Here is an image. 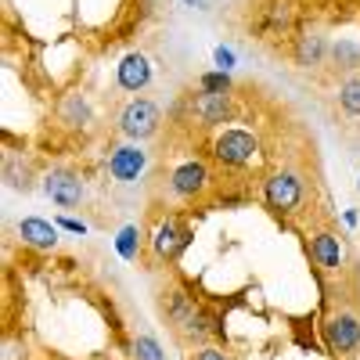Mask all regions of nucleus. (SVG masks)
Returning a JSON list of instances; mask_svg holds the SVG:
<instances>
[{"label": "nucleus", "mask_w": 360, "mask_h": 360, "mask_svg": "<svg viewBox=\"0 0 360 360\" xmlns=\"http://www.w3.org/2000/svg\"><path fill=\"white\" fill-rule=\"evenodd\" d=\"M159 123H162L159 108H155L152 101H144V98L130 101L123 112H119V130H123L130 141H144V137H152V134L159 130Z\"/></svg>", "instance_id": "obj_1"}, {"label": "nucleus", "mask_w": 360, "mask_h": 360, "mask_svg": "<svg viewBox=\"0 0 360 360\" xmlns=\"http://www.w3.org/2000/svg\"><path fill=\"white\" fill-rule=\"evenodd\" d=\"M263 198L266 205L274 209V213H295L299 202H303V180H299L295 173H274L263 184Z\"/></svg>", "instance_id": "obj_2"}, {"label": "nucleus", "mask_w": 360, "mask_h": 360, "mask_svg": "<svg viewBox=\"0 0 360 360\" xmlns=\"http://www.w3.org/2000/svg\"><path fill=\"white\" fill-rule=\"evenodd\" d=\"M259 152V141L245 130H224L213 144V155L224 162V166H249Z\"/></svg>", "instance_id": "obj_3"}, {"label": "nucleus", "mask_w": 360, "mask_h": 360, "mask_svg": "<svg viewBox=\"0 0 360 360\" xmlns=\"http://www.w3.org/2000/svg\"><path fill=\"white\" fill-rule=\"evenodd\" d=\"M188 108H191V115L198 119L202 127H220V123H231V119H234V101H231V94H213V90L191 94V98H188Z\"/></svg>", "instance_id": "obj_4"}, {"label": "nucleus", "mask_w": 360, "mask_h": 360, "mask_svg": "<svg viewBox=\"0 0 360 360\" xmlns=\"http://www.w3.org/2000/svg\"><path fill=\"white\" fill-rule=\"evenodd\" d=\"M166 314H169V321L180 328V332L191 335V339H202V335L209 332L205 314L191 303V299H188L184 292H169V299H166Z\"/></svg>", "instance_id": "obj_5"}, {"label": "nucleus", "mask_w": 360, "mask_h": 360, "mask_svg": "<svg viewBox=\"0 0 360 360\" xmlns=\"http://www.w3.org/2000/svg\"><path fill=\"white\" fill-rule=\"evenodd\" d=\"M324 339L332 353H353L360 346V317L356 314H335L324 324Z\"/></svg>", "instance_id": "obj_6"}, {"label": "nucleus", "mask_w": 360, "mask_h": 360, "mask_svg": "<svg viewBox=\"0 0 360 360\" xmlns=\"http://www.w3.org/2000/svg\"><path fill=\"white\" fill-rule=\"evenodd\" d=\"M44 191L54 205H62V209H76L83 202V180L65 173V169H54L44 176Z\"/></svg>", "instance_id": "obj_7"}, {"label": "nucleus", "mask_w": 360, "mask_h": 360, "mask_svg": "<svg viewBox=\"0 0 360 360\" xmlns=\"http://www.w3.org/2000/svg\"><path fill=\"white\" fill-rule=\"evenodd\" d=\"M169 188H173V195H180V198H195V195H202L205 188H209V169L202 166V162H180L173 173H169Z\"/></svg>", "instance_id": "obj_8"}, {"label": "nucleus", "mask_w": 360, "mask_h": 360, "mask_svg": "<svg viewBox=\"0 0 360 360\" xmlns=\"http://www.w3.org/2000/svg\"><path fill=\"white\" fill-rule=\"evenodd\" d=\"M144 152L137 144H123V148H115L112 152V159H108V173L115 176V180H137L141 173H144Z\"/></svg>", "instance_id": "obj_9"}, {"label": "nucleus", "mask_w": 360, "mask_h": 360, "mask_svg": "<svg viewBox=\"0 0 360 360\" xmlns=\"http://www.w3.org/2000/svg\"><path fill=\"white\" fill-rule=\"evenodd\" d=\"M148 79H152V62H148L144 54L134 51V54H127L123 62H119V86L123 90H134L137 94V90L148 86Z\"/></svg>", "instance_id": "obj_10"}, {"label": "nucleus", "mask_w": 360, "mask_h": 360, "mask_svg": "<svg viewBox=\"0 0 360 360\" xmlns=\"http://www.w3.org/2000/svg\"><path fill=\"white\" fill-rule=\"evenodd\" d=\"M188 242H191V231L180 227V224H173V220H166V224L159 227V234H155V252H159L162 259H176L180 249H184Z\"/></svg>", "instance_id": "obj_11"}, {"label": "nucleus", "mask_w": 360, "mask_h": 360, "mask_svg": "<svg viewBox=\"0 0 360 360\" xmlns=\"http://www.w3.org/2000/svg\"><path fill=\"white\" fill-rule=\"evenodd\" d=\"M18 238L25 245H33V249H54L58 245V231L47 220H37V217L18 220Z\"/></svg>", "instance_id": "obj_12"}, {"label": "nucleus", "mask_w": 360, "mask_h": 360, "mask_svg": "<svg viewBox=\"0 0 360 360\" xmlns=\"http://www.w3.org/2000/svg\"><path fill=\"white\" fill-rule=\"evenodd\" d=\"M310 256H314V263L317 266H324V270H339L342 266V242L335 234H317L314 238V245H310Z\"/></svg>", "instance_id": "obj_13"}, {"label": "nucleus", "mask_w": 360, "mask_h": 360, "mask_svg": "<svg viewBox=\"0 0 360 360\" xmlns=\"http://www.w3.org/2000/svg\"><path fill=\"white\" fill-rule=\"evenodd\" d=\"M328 40L324 37H317V33H307V37H299V44H295V62L303 65V69H314V65H324L328 62Z\"/></svg>", "instance_id": "obj_14"}, {"label": "nucleus", "mask_w": 360, "mask_h": 360, "mask_svg": "<svg viewBox=\"0 0 360 360\" xmlns=\"http://www.w3.org/2000/svg\"><path fill=\"white\" fill-rule=\"evenodd\" d=\"M90 115H94V112H90V105H86L83 94H65L62 105H58V119H62L65 127H86Z\"/></svg>", "instance_id": "obj_15"}, {"label": "nucleus", "mask_w": 360, "mask_h": 360, "mask_svg": "<svg viewBox=\"0 0 360 360\" xmlns=\"http://www.w3.org/2000/svg\"><path fill=\"white\" fill-rule=\"evenodd\" d=\"M332 62L339 65V69H360V47L356 44H346V40H339V44H332Z\"/></svg>", "instance_id": "obj_16"}, {"label": "nucleus", "mask_w": 360, "mask_h": 360, "mask_svg": "<svg viewBox=\"0 0 360 360\" xmlns=\"http://www.w3.org/2000/svg\"><path fill=\"white\" fill-rule=\"evenodd\" d=\"M339 101H342V108H346L349 115H360V76H349V79L342 83Z\"/></svg>", "instance_id": "obj_17"}, {"label": "nucleus", "mask_w": 360, "mask_h": 360, "mask_svg": "<svg viewBox=\"0 0 360 360\" xmlns=\"http://www.w3.org/2000/svg\"><path fill=\"white\" fill-rule=\"evenodd\" d=\"M134 353H137V360H166V356H162V349H159V342H155L152 335H137Z\"/></svg>", "instance_id": "obj_18"}, {"label": "nucleus", "mask_w": 360, "mask_h": 360, "mask_svg": "<svg viewBox=\"0 0 360 360\" xmlns=\"http://www.w3.org/2000/svg\"><path fill=\"white\" fill-rule=\"evenodd\" d=\"M202 90H213V94H227L231 90V79L224 72H213V76H202Z\"/></svg>", "instance_id": "obj_19"}, {"label": "nucleus", "mask_w": 360, "mask_h": 360, "mask_svg": "<svg viewBox=\"0 0 360 360\" xmlns=\"http://www.w3.org/2000/svg\"><path fill=\"white\" fill-rule=\"evenodd\" d=\"M195 360H227L220 349H213V346H205V349H198V356Z\"/></svg>", "instance_id": "obj_20"}]
</instances>
